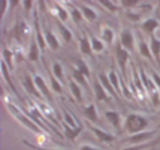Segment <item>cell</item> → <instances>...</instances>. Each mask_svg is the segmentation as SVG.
Returning <instances> with one entry per match:
<instances>
[{"label": "cell", "mask_w": 160, "mask_h": 150, "mask_svg": "<svg viewBox=\"0 0 160 150\" xmlns=\"http://www.w3.org/2000/svg\"><path fill=\"white\" fill-rule=\"evenodd\" d=\"M148 126H150V119L139 113H130V114H127L124 120V129L130 135L144 132Z\"/></svg>", "instance_id": "obj_1"}, {"label": "cell", "mask_w": 160, "mask_h": 150, "mask_svg": "<svg viewBox=\"0 0 160 150\" xmlns=\"http://www.w3.org/2000/svg\"><path fill=\"white\" fill-rule=\"evenodd\" d=\"M8 108H9V111L12 113V114L17 117V120H20L26 128H28L30 131H33V132H36V134H39V132H42V129L36 125L35 122L30 119V116L28 114H24V113H21L20 110H17V107H15L14 104H8Z\"/></svg>", "instance_id": "obj_2"}, {"label": "cell", "mask_w": 160, "mask_h": 150, "mask_svg": "<svg viewBox=\"0 0 160 150\" xmlns=\"http://www.w3.org/2000/svg\"><path fill=\"white\" fill-rule=\"evenodd\" d=\"M114 53H115V59H117V65H118L120 71L123 72L124 75V80H127V63H129V51L124 50L121 47V44L117 42L115 44V48H114Z\"/></svg>", "instance_id": "obj_3"}, {"label": "cell", "mask_w": 160, "mask_h": 150, "mask_svg": "<svg viewBox=\"0 0 160 150\" xmlns=\"http://www.w3.org/2000/svg\"><path fill=\"white\" fill-rule=\"evenodd\" d=\"M118 42L121 44V47H123L124 50H127L129 53L135 51V36H133L132 30H129V29L121 30L118 35Z\"/></svg>", "instance_id": "obj_4"}, {"label": "cell", "mask_w": 160, "mask_h": 150, "mask_svg": "<svg viewBox=\"0 0 160 150\" xmlns=\"http://www.w3.org/2000/svg\"><path fill=\"white\" fill-rule=\"evenodd\" d=\"M157 134V131L153 129V131H144V132H139V134H135V135H130L127 138V141L132 144H144L151 141V138Z\"/></svg>", "instance_id": "obj_5"}, {"label": "cell", "mask_w": 160, "mask_h": 150, "mask_svg": "<svg viewBox=\"0 0 160 150\" xmlns=\"http://www.w3.org/2000/svg\"><path fill=\"white\" fill-rule=\"evenodd\" d=\"M87 128L90 129L91 132L94 134V135L98 137V140H100V143H112L114 140H115V137L109 134V132H106L103 129L98 128L96 125H91V123H87Z\"/></svg>", "instance_id": "obj_6"}, {"label": "cell", "mask_w": 160, "mask_h": 150, "mask_svg": "<svg viewBox=\"0 0 160 150\" xmlns=\"http://www.w3.org/2000/svg\"><path fill=\"white\" fill-rule=\"evenodd\" d=\"M33 80H35V84L38 87V90L41 92V95L48 99L51 104H52V96H51V87H48V84L45 83V80L42 78L41 75H33Z\"/></svg>", "instance_id": "obj_7"}, {"label": "cell", "mask_w": 160, "mask_h": 150, "mask_svg": "<svg viewBox=\"0 0 160 150\" xmlns=\"http://www.w3.org/2000/svg\"><path fill=\"white\" fill-rule=\"evenodd\" d=\"M75 5H77V8L82 12V17L88 23H94L98 20V11H96V9H93V8L88 6L87 3H81V2H78Z\"/></svg>", "instance_id": "obj_8"}, {"label": "cell", "mask_w": 160, "mask_h": 150, "mask_svg": "<svg viewBox=\"0 0 160 150\" xmlns=\"http://www.w3.org/2000/svg\"><path fill=\"white\" fill-rule=\"evenodd\" d=\"M35 38L36 41H38V45H39V48H41V51H45V48L48 47L47 45V41H45V36H43V32L41 30V24H39V17H38V14L35 12Z\"/></svg>", "instance_id": "obj_9"}, {"label": "cell", "mask_w": 160, "mask_h": 150, "mask_svg": "<svg viewBox=\"0 0 160 150\" xmlns=\"http://www.w3.org/2000/svg\"><path fill=\"white\" fill-rule=\"evenodd\" d=\"M43 36H45V41H47V45H48L51 50L57 51L58 48H60V42H58V39L56 38V35H54V32L49 29L48 26H45L43 27Z\"/></svg>", "instance_id": "obj_10"}, {"label": "cell", "mask_w": 160, "mask_h": 150, "mask_svg": "<svg viewBox=\"0 0 160 150\" xmlns=\"http://www.w3.org/2000/svg\"><path fill=\"white\" fill-rule=\"evenodd\" d=\"M82 113H84V117L87 119V122H88V123H91V125H96V123H99L98 108H96V105H94V104H90V105L84 107Z\"/></svg>", "instance_id": "obj_11"}, {"label": "cell", "mask_w": 160, "mask_h": 150, "mask_svg": "<svg viewBox=\"0 0 160 150\" xmlns=\"http://www.w3.org/2000/svg\"><path fill=\"white\" fill-rule=\"evenodd\" d=\"M93 92H94V96L98 101H105L108 102L109 98H108V92L105 90V87L102 86V83L99 81V78H96L93 81Z\"/></svg>", "instance_id": "obj_12"}, {"label": "cell", "mask_w": 160, "mask_h": 150, "mask_svg": "<svg viewBox=\"0 0 160 150\" xmlns=\"http://www.w3.org/2000/svg\"><path fill=\"white\" fill-rule=\"evenodd\" d=\"M159 20L157 18H147V20H144L142 21V24H141V29L144 30L145 33H148V35L151 36L154 35V32L159 29Z\"/></svg>", "instance_id": "obj_13"}, {"label": "cell", "mask_w": 160, "mask_h": 150, "mask_svg": "<svg viewBox=\"0 0 160 150\" xmlns=\"http://www.w3.org/2000/svg\"><path fill=\"white\" fill-rule=\"evenodd\" d=\"M139 75H141V80H142V84H144V87H145V90L150 95L154 92H157L156 90V84H154V81L151 77H148V74H147L145 71H144V68H139Z\"/></svg>", "instance_id": "obj_14"}, {"label": "cell", "mask_w": 160, "mask_h": 150, "mask_svg": "<svg viewBox=\"0 0 160 150\" xmlns=\"http://www.w3.org/2000/svg\"><path fill=\"white\" fill-rule=\"evenodd\" d=\"M39 56H41V48L38 45L36 38H32L30 39V48H28V53H27V59L30 62H38Z\"/></svg>", "instance_id": "obj_15"}, {"label": "cell", "mask_w": 160, "mask_h": 150, "mask_svg": "<svg viewBox=\"0 0 160 150\" xmlns=\"http://www.w3.org/2000/svg\"><path fill=\"white\" fill-rule=\"evenodd\" d=\"M150 48H151V54L154 57V62L160 66V39H157L156 35L150 36Z\"/></svg>", "instance_id": "obj_16"}, {"label": "cell", "mask_w": 160, "mask_h": 150, "mask_svg": "<svg viewBox=\"0 0 160 150\" xmlns=\"http://www.w3.org/2000/svg\"><path fill=\"white\" fill-rule=\"evenodd\" d=\"M22 86H24V89H26L30 95H33V96H36V98H41L42 96L41 92L38 90V87H36V84H35V80L32 78L30 75H26V77H24Z\"/></svg>", "instance_id": "obj_17"}, {"label": "cell", "mask_w": 160, "mask_h": 150, "mask_svg": "<svg viewBox=\"0 0 160 150\" xmlns=\"http://www.w3.org/2000/svg\"><path fill=\"white\" fill-rule=\"evenodd\" d=\"M105 117H106V120L111 123L114 128L118 131L121 128V116H120L118 111H114V110H108V111H105Z\"/></svg>", "instance_id": "obj_18"}, {"label": "cell", "mask_w": 160, "mask_h": 150, "mask_svg": "<svg viewBox=\"0 0 160 150\" xmlns=\"http://www.w3.org/2000/svg\"><path fill=\"white\" fill-rule=\"evenodd\" d=\"M98 78H99V81L102 83V86L105 87V90L109 93V95H112L115 99H118V93L115 92V89H114V86H112V83H111V80H109V77H108V75H105V74H100Z\"/></svg>", "instance_id": "obj_19"}, {"label": "cell", "mask_w": 160, "mask_h": 150, "mask_svg": "<svg viewBox=\"0 0 160 150\" xmlns=\"http://www.w3.org/2000/svg\"><path fill=\"white\" fill-rule=\"evenodd\" d=\"M132 78H133V84L136 86V92L139 93H145V87L142 84V80L139 75V69H136V65H132Z\"/></svg>", "instance_id": "obj_20"}, {"label": "cell", "mask_w": 160, "mask_h": 150, "mask_svg": "<svg viewBox=\"0 0 160 150\" xmlns=\"http://www.w3.org/2000/svg\"><path fill=\"white\" fill-rule=\"evenodd\" d=\"M138 50H139V54L142 56V57L148 59L150 62H154V57L153 54H151V48H150V45L141 38L139 39V44H138Z\"/></svg>", "instance_id": "obj_21"}, {"label": "cell", "mask_w": 160, "mask_h": 150, "mask_svg": "<svg viewBox=\"0 0 160 150\" xmlns=\"http://www.w3.org/2000/svg\"><path fill=\"white\" fill-rule=\"evenodd\" d=\"M69 89L70 93L73 95V98L77 99V102H82V90H81V86L78 84L75 80H69Z\"/></svg>", "instance_id": "obj_22"}, {"label": "cell", "mask_w": 160, "mask_h": 150, "mask_svg": "<svg viewBox=\"0 0 160 150\" xmlns=\"http://www.w3.org/2000/svg\"><path fill=\"white\" fill-rule=\"evenodd\" d=\"M79 50H81V53H82L84 56H91V54H93L90 38H87V36L79 38Z\"/></svg>", "instance_id": "obj_23"}, {"label": "cell", "mask_w": 160, "mask_h": 150, "mask_svg": "<svg viewBox=\"0 0 160 150\" xmlns=\"http://www.w3.org/2000/svg\"><path fill=\"white\" fill-rule=\"evenodd\" d=\"M63 129H64V135L68 140L70 141H73V140H77V137L79 135V132H81V126H78V128H70L69 125H66V123H63Z\"/></svg>", "instance_id": "obj_24"}, {"label": "cell", "mask_w": 160, "mask_h": 150, "mask_svg": "<svg viewBox=\"0 0 160 150\" xmlns=\"http://www.w3.org/2000/svg\"><path fill=\"white\" fill-rule=\"evenodd\" d=\"M157 143H160V138L154 140V141H148V143L144 144H135V146H130V147H124L123 150H153V147Z\"/></svg>", "instance_id": "obj_25"}, {"label": "cell", "mask_w": 160, "mask_h": 150, "mask_svg": "<svg viewBox=\"0 0 160 150\" xmlns=\"http://www.w3.org/2000/svg\"><path fill=\"white\" fill-rule=\"evenodd\" d=\"M114 39H115V32H114L111 27L103 26V27H102V41L106 44H109V45H112Z\"/></svg>", "instance_id": "obj_26"}, {"label": "cell", "mask_w": 160, "mask_h": 150, "mask_svg": "<svg viewBox=\"0 0 160 150\" xmlns=\"http://www.w3.org/2000/svg\"><path fill=\"white\" fill-rule=\"evenodd\" d=\"M90 42H91V48H93L94 53H102V51L105 50L103 41L99 39V38H96L94 35H91V33H90Z\"/></svg>", "instance_id": "obj_27"}, {"label": "cell", "mask_w": 160, "mask_h": 150, "mask_svg": "<svg viewBox=\"0 0 160 150\" xmlns=\"http://www.w3.org/2000/svg\"><path fill=\"white\" fill-rule=\"evenodd\" d=\"M72 80H75L79 86L85 87V89H88V84H87V78L84 77L81 72L78 71L77 68H72Z\"/></svg>", "instance_id": "obj_28"}, {"label": "cell", "mask_w": 160, "mask_h": 150, "mask_svg": "<svg viewBox=\"0 0 160 150\" xmlns=\"http://www.w3.org/2000/svg\"><path fill=\"white\" fill-rule=\"evenodd\" d=\"M75 65H77V69H78L79 72H81V74H82L85 78H88V77L91 75L90 68L87 66V63L84 62L82 59H75Z\"/></svg>", "instance_id": "obj_29"}, {"label": "cell", "mask_w": 160, "mask_h": 150, "mask_svg": "<svg viewBox=\"0 0 160 150\" xmlns=\"http://www.w3.org/2000/svg\"><path fill=\"white\" fill-rule=\"evenodd\" d=\"M108 77L111 80V83H112V86H114V89H115V92L118 93V95H121V83H120V78H118V75H117V72L114 71V69H111V72L108 74Z\"/></svg>", "instance_id": "obj_30"}, {"label": "cell", "mask_w": 160, "mask_h": 150, "mask_svg": "<svg viewBox=\"0 0 160 150\" xmlns=\"http://www.w3.org/2000/svg\"><path fill=\"white\" fill-rule=\"evenodd\" d=\"M57 27L60 30V35L63 36V41H64V42H70V41H72V32H70L62 21L57 23Z\"/></svg>", "instance_id": "obj_31"}, {"label": "cell", "mask_w": 160, "mask_h": 150, "mask_svg": "<svg viewBox=\"0 0 160 150\" xmlns=\"http://www.w3.org/2000/svg\"><path fill=\"white\" fill-rule=\"evenodd\" d=\"M2 75H3V78L6 80V83H8V86L12 89V92L17 95V89L14 87V84H12V80H11V77H9V68H8V65L2 60Z\"/></svg>", "instance_id": "obj_32"}, {"label": "cell", "mask_w": 160, "mask_h": 150, "mask_svg": "<svg viewBox=\"0 0 160 150\" xmlns=\"http://www.w3.org/2000/svg\"><path fill=\"white\" fill-rule=\"evenodd\" d=\"M99 5H100V6H103V8H106L109 12H120V9H121L120 3H115V2H108V0H102V2H99Z\"/></svg>", "instance_id": "obj_33"}, {"label": "cell", "mask_w": 160, "mask_h": 150, "mask_svg": "<svg viewBox=\"0 0 160 150\" xmlns=\"http://www.w3.org/2000/svg\"><path fill=\"white\" fill-rule=\"evenodd\" d=\"M69 14H70V17H72V20H73L75 23H81V21H82V18H84V17H82V12H81V11L78 9L75 3H73V5H70Z\"/></svg>", "instance_id": "obj_34"}, {"label": "cell", "mask_w": 160, "mask_h": 150, "mask_svg": "<svg viewBox=\"0 0 160 150\" xmlns=\"http://www.w3.org/2000/svg\"><path fill=\"white\" fill-rule=\"evenodd\" d=\"M52 75L56 77L60 83H63L64 81V74H63V66L62 63H58V62H56V63L52 65Z\"/></svg>", "instance_id": "obj_35"}, {"label": "cell", "mask_w": 160, "mask_h": 150, "mask_svg": "<svg viewBox=\"0 0 160 150\" xmlns=\"http://www.w3.org/2000/svg\"><path fill=\"white\" fill-rule=\"evenodd\" d=\"M49 78H51V81H49V83H51V84H49L51 90H52V92H56V93H58V95H62V93H63L62 83H60V81H58V80L52 75V74H51V77H49Z\"/></svg>", "instance_id": "obj_36"}, {"label": "cell", "mask_w": 160, "mask_h": 150, "mask_svg": "<svg viewBox=\"0 0 160 150\" xmlns=\"http://www.w3.org/2000/svg\"><path fill=\"white\" fill-rule=\"evenodd\" d=\"M57 12H58V18H60V21L62 23H66L68 20H69V9H66L64 6H62V5H57Z\"/></svg>", "instance_id": "obj_37"}, {"label": "cell", "mask_w": 160, "mask_h": 150, "mask_svg": "<svg viewBox=\"0 0 160 150\" xmlns=\"http://www.w3.org/2000/svg\"><path fill=\"white\" fill-rule=\"evenodd\" d=\"M2 56H3V62L8 65V68H12V53L8 48H3L2 50Z\"/></svg>", "instance_id": "obj_38"}, {"label": "cell", "mask_w": 160, "mask_h": 150, "mask_svg": "<svg viewBox=\"0 0 160 150\" xmlns=\"http://www.w3.org/2000/svg\"><path fill=\"white\" fill-rule=\"evenodd\" d=\"M121 8H127L129 11H130V8H138L141 5L138 0H121V2H118Z\"/></svg>", "instance_id": "obj_39"}, {"label": "cell", "mask_w": 160, "mask_h": 150, "mask_svg": "<svg viewBox=\"0 0 160 150\" xmlns=\"http://www.w3.org/2000/svg\"><path fill=\"white\" fill-rule=\"evenodd\" d=\"M63 117H64V120H66V125H69L70 128H78V126H81V125H77V122L75 119L70 116V113L68 111H63Z\"/></svg>", "instance_id": "obj_40"}, {"label": "cell", "mask_w": 160, "mask_h": 150, "mask_svg": "<svg viewBox=\"0 0 160 150\" xmlns=\"http://www.w3.org/2000/svg\"><path fill=\"white\" fill-rule=\"evenodd\" d=\"M151 102H153V105L156 108H159L160 107V93L159 92H154V93H151Z\"/></svg>", "instance_id": "obj_41"}, {"label": "cell", "mask_w": 160, "mask_h": 150, "mask_svg": "<svg viewBox=\"0 0 160 150\" xmlns=\"http://www.w3.org/2000/svg\"><path fill=\"white\" fill-rule=\"evenodd\" d=\"M141 14H142V12H138V14H135V12H132V11H127V12H126V15H127L132 21H139V20H141Z\"/></svg>", "instance_id": "obj_42"}, {"label": "cell", "mask_w": 160, "mask_h": 150, "mask_svg": "<svg viewBox=\"0 0 160 150\" xmlns=\"http://www.w3.org/2000/svg\"><path fill=\"white\" fill-rule=\"evenodd\" d=\"M151 78H153L156 87H159V89H160V75H159V74H157L156 71H151Z\"/></svg>", "instance_id": "obj_43"}, {"label": "cell", "mask_w": 160, "mask_h": 150, "mask_svg": "<svg viewBox=\"0 0 160 150\" xmlns=\"http://www.w3.org/2000/svg\"><path fill=\"white\" fill-rule=\"evenodd\" d=\"M24 144H26V146H28V147H32V149H35V150H60V149H45V147H38V146L28 143V141H26V140H24Z\"/></svg>", "instance_id": "obj_44"}, {"label": "cell", "mask_w": 160, "mask_h": 150, "mask_svg": "<svg viewBox=\"0 0 160 150\" xmlns=\"http://www.w3.org/2000/svg\"><path fill=\"white\" fill-rule=\"evenodd\" d=\"M6 8H8V2L3 0L2 2V17H5V14H6Z\"/></svg>", "instance_id": "obj_45"}, {"label": "cell", "mask_w": 160, "mask_h": 150, "mask_svg": "<svg viewBox=\"0 0 160 150\" xmlns=\"http://www.w3.org/2000/svg\"><path fill=\"white\" fill-rule=\"evenodd\" d=\"M79 150H100V149H96V147H93V146H88V144H84L79 147Z\"/></svg>", "instance_id": "obj_46"}, {"label": "cell", "mask_w": 160, "mask_h": 150, "mask_svg": "<svg viewBox=\"0 0 160 150\" xmlns=\"http://www.w3.org/2000/svg\"><path fill=\"white\" fill-rule=\"evenodd\" d=\"M22 5H24V8H26V9H32V6H33V2H24Z\"/></svg>", "instance_id": "obj_47"}, {"label": "cell", "mask_w": 160, "mask_h": 150, "mask_svg": "<svg viewBox=\"0 0 160 150\" xmlns=\"http://www.w3.org/2000/svg\"><path fill=\"white\" fill-rule=\"evenodd\" d=\"M157 9H159V12H160V2L157 3Z\"/></svg>", "instance_id": "obj_48"}]
</instances>
